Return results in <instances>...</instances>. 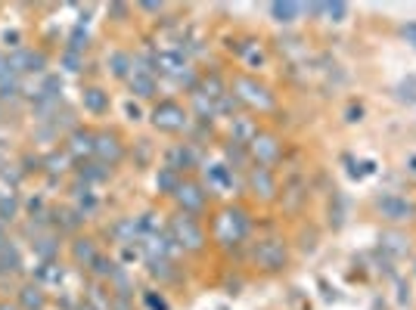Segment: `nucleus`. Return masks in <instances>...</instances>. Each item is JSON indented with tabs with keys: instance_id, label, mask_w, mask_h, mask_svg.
Returning <instances> with one entry per match:
<instances>
[{
	"instance_id": "nucleus-37",
	"label": "nucleus",
	"mask_w": 416,
	"mask_h": 310,
	"mask_svg": "<svg viewBox=\"0 0 416 310\" xmlns=\"http://www.w3.org/2000/svg\"><path fill=\"white\" fill-rule=\"evenodd\" d=\"M13 214H16V202L0 199V220H13Z\"/></svg>"
},
{
	"instance_id": "nucleus-17",
	"label": "nucleus",
	"mask_w": 416,
	"mask_h": 310,
	"mask_svg": "<svg viewBox=\"0 0 416 310\" xmlns=\"http://www.w3.org/2000/svg\"><path fill=\"white\" fill-rule=\"evenodd\" d=\"M81 106H84V112H90V115H106L109 106H112V100H109V93L103 87L93 84V87L81 90Z\"/></svg>"
},
{
	"instance_id": "nucleus-15",
	"label": "nucleus",
	"mask_w": 416,
	"mask_h": 310,
	"mask_svg": "<svg viewBox=\"0 0 416 310\" xmlns=\"http://www.w3.org/2000/svg\"><path fill=\"white\" fill-rule=\"evenodd\" d=\"M69 255H72V261L78 264V267H93V261L100 257V248H97V239L93 236H78L75 242L69 245Z\"/></svg>"
},
{
	"instance_id": "nucleus-6",
	"label": "nucleus",
	"mask_w": 416,
	"mask_h": 310,
	"mask_svg": "<svg viewBox=\"0 0 416 310\" xmlns=\"http://www.w3.org/2000/svg\"><path fill=\"white\" fill-rule=\"evenodd\" d=\"M149 122L156 131H165V134H181L190 127V112H186L181 102H174V100H162L156 109H152V115H149Z\"/></svg>"
},
{
	"instance_id": "nucleus-41",
	"label": "nucleus",
	"mask_w": 416,
	"mask_h": 310,
	"mask_svg": "<svg viewBox=\"0 0 416 310\" xmlns=\"http://www.w3.org/2000/svg\"><path fill=\"white\" fill-rule=\"evenodd\" d=\"M361 115H363L361 106H351V109H348V122H361Z\"/></svg>"
},
{
	"instance_id": "nucleus-23",
	"label": "nucleus",
	"mask_w": 416,
	"mask_h": 310,
	"mask_svg": "<svg viewBox=\"0 0 416 310\" xmlns=\"http://www.w3.org/2000/svg\"><path fill=\"white\" fill-rule=\"evenodd\" d=\"M78 177H81V183H84V186H93V183H106V180L112 177V168L100 165V161H87V165H84V161H81V168H78Z\"/></svg>"
},
{
	"instance_id": "nucleus-1",
	"label": "nucleus",
	"mask_w": 416,
	"mask_h": 310,
	"mask_svg": "<svg viewBox=\"0 0 416 310\" xmlns=\"http://www.w3.org/2000/svg\"><path fill=\"white\" fill-rule=\"evenodd\" d=\"M249 232H252V218L245 208H240V205H227V208H220L215 214V220H211V239H215L224 252L242 248Z\"/></svg>"
},
{
	"instance_id": "nucleus-32",
	"label": "nucleus",
	"mask_w": 416,
	"mask_h": 310,
	"mask_svg": "<svg viewBox=\"0 0 416 310\" xmlns=\"http://www.w3.org/2000/svg\"><path fill=\"white\" fill-rule=\"evenodd\" d=\"M324 16H329V22H345L348 16V4H324Z\"/></svg>"
},
{
	"instance_id": "nucleus-20",
	"label": "nucleus",
	"mask_w": 416,
	"mask_h": 310,
	"mask_svg": "<svg viewBox=\"0 0 416 310\" xmlns=\"http://www.w3.org/2000/svg\"><path fill=\"white\" fill-rule=\"evenodd\" d=\"M127 87H131V93L140 100H152L159 93V84H156V75L152 72H134L127 78Z\"/></svg>"
},
{
	"instance_id": "nucleus-8",
	"label": "nucleus",
	"mask_w": 416,
	"mask_h": 310,
	"mask_svg": "<svg viewBox=\"0 0 416 310\" xmlns=\"http://www.w3.org/2000/svg\"><path fill=\"white\" fill-rule=\"evenodd\" d=\"M245 189L255 196V199L261 202H274L279 186H277V174L265 165H252L249 171H245Z\"/></svg>"
},
{
	"instance_id": "nucleus-12",
	"label": "nucleus",
	"mask_w": 416,
	"mask_h": 310,
	"mask_svg": "<svg viewBox=\"0 0 416 310\" xmlns=\"http://www.w3.org/2000/svg\"><path fill=\"white\" fill-rule=\"evenodd\" d=\"M165 168H171L177 171V174L183 177V171H193V168H199V149L193 143H177L168 149L165 155Z\"/></svg>"
},
{
	"instance_id": "nucleus-33",
	"label": "nucleus",
	"mask_w": 416,
	"mask_h": 310,
	"mask_svg": "<svg viewBox=\"0 0 416 310\" xmlns=\"http://www.w3.org/2000/svg\"><path fill=\"white\" fill-rule=\"evenodd\" d=\"M398 100L416 102V78H407L404 84H398Z\"/></svg>"
},
{
	"instance_id": "nucleus-34",
	"label": "nucleus",
	"mask_w": 416,
	"mask_h": 310,
	"mask_svg": "<svg viewBox=\"0 0 416 310\" xmlns=\"http://www.w3.org/2000/svg\"><path fill=\"white\" fill-rule=\"evenodd\" d=\"M236 106H240V100H236L233 93H224V97L218 100V115H233Z\"/></svg>"
},
{
	"instance_id": "nucleus-35",
	"label": "nucleus",
	"mask_w": 416,
	"mask_h": 310,
	"mask_svg": "<svg viewBox=\"0 0 416 310\" xmlns=\"http://www.w3.org/2000/svg\"><path fill=\"white\" fill-rule=\"evenodd\" d=\"M63 65L69 68V72H81L84 56H81V53H72V50H65V53H63Z\"/></svg>"
},
{
	"instance_id": "nucleus-2",
	"label": "nucleus",
	"mask_w": 416,
	"mask_h": 310,
	"mask_svg": "<svg viewBox=\"0 0 416 310\" xmlns=\"http://www.w3.org/2000/svg\"><path fill=\"white\" fill-rule=\"evenodd\" d=\"M168 236L174 239V245L183 255H202L208 248V232L202 227V220L193 218V214H183V211L168 218Z\"/></svg>"
},
{
	"instance_id": "nucleus-14",
	"label": "nucleus",
	"mask_w": 416,
	"mask_h": 310,
	"mask_svg": "<svg viewBox=\"0 0 416 310\" xmlns=\"http://www.w3.org/2000/svg\"><path fill=\"white\" fill-rule=\"evenodd\" d=\"M206 183H208V193H227V189L236 186V177H233V168L230 165H208L206 168Z\"/></svg>"
},
{
	"instance_id": "nucleus-5",
	"label": "nucleus",
	"mask_w": 416,
	"mask_h": 310,
	"mask_svg": "<svg viewBox=\"0 0 416 310\" xmlns=\"http://www.w3.org/2000/svg\"><path fill=\"white\" fill-rule=\"evenodd\" d=\"M149 59H152V72L174 78V81L186 84L190 90L196 87V78H193L190 63H186V56L181 53V50H162V53H152Z\"/></svg>"
},
{
	"instance_id": "nucleus-18",
	"label": "nucleus",
	"mask_w": 416,
	"mask_h": 310,
	"mask_svg": "<svg viewBox=\"0 0 416 310\" xmlns=\"http://www.w3.org/2000/svg\"><path fill=\"white\" fill-rule=\"evenodd\" d=\"M258 134H261V127L255 118H233L230 122V143H236V146H245V149H249V143Z\"/></svg>"
},
{
	"instance_id": "nucleus-30",
	"label": "nucleus",
	"mask_w": 416,
	"mask_h": 310,
	"mask_svg": "<svg viewBox=\"0 0 416 310\" xmlns=\"http://www.w3.org/2000/svg\"><path fill=\"white\" fill-rule=\"evenodd\" d=\"M35 252L44 257V261H53V257L59 255V242H56V236H41V239H35Z\"/></svg>"
},
{
	"instance_id": "nucleus-24",
	"label": "nucleus",
	"mask_w": 416,
	"mask_h": 310,
	"mask_svg": "<svg viewBox=\"0 0 416 310\" xmlns=\"http://www.w3.org/2000/svg\"><path fill=\"white\" fill-rule=\"evenodd\" d=\"M267 10H270V16H274V22H279V25H292V22L304 13V6H302V4H270Z\"/></svg>"
},
{
	"instance_id": "nucleus-25",
	"label": "nucleus",
	"mask_w": 416,
	"mask_h": 310,
	"mask_svg": "<svg viewBox=\"0 0 416 310\" xmlns=\"http://www.w3.org/2000/svg\"><path fill=\"white\" fill-rule=\"evenodd\" d=\"M181 174L171 168H159V174H156V189H159V196H171L174 199V193H177V186H181Z\"/></svg>"
},
{
	"instance_id": "nucleus-13",
	"label": "nucleus",
	"mask_w": 416,
	"mask_h": 310,
	"mask_svg": "<svg viewBox=\"0 0 416 310\" xmlns=\"http://www.w3.org/2000/svg\"><path fill=\"white\" fill-rule=\"evenodd\" d=\"M93 137H97V131H90V127H75L69 134V143H65L69 159H75V161L93 159Z\"/></svg>"
},
{
	"instance_id": "nucleus-31",
	"label": "nucleus",
	"mask_w": 416,
	"mask_h": 310,
	"mask_svg": "<svg viewBox=\"0 0 416 310\" xmlns=\"http://www.w3.org/2000/svg\"><path fill=\"white\" fill-rule=\"evenodd\" d=\"M382 248H388V252H395V255H404L407 252V239L404 236H398V232H382Z\"/></svg>"
},
{
	"instance_id": "nucleus-29",
	"label": "nucleus",
	"mask_w": 416,
	"mask_h": 310,
	"mask_svg": "<svg viewBox=\"0 0 416 310\" xmlns=\"http://www.w3.org/2000/svg\"><path fill=\"white\" fill-rule=\"evenodd\" d=\"M75 199H78V211L84 214V218H90V214L93 211H97V196H93L90 193V186H78V189H75Z\"/></svg>"
},
{
	"instance_id": "nucleus-3",
	"label": "nucleus",
	"mask_w": 416,
	"mask_h": 310,
	"mask_svg": "<svg viewBox=\"0 0 416 310\" xmlns=\"http://www.w3.org/2000/svg\"><path fill=\"white\" fill-rule=\"evenodd\" d=\"M252 264L265 273H283L289 267V245L283 236H267L252 245Z\"/></svg>"
},
{
	"instance_id": "nucleus-7",
	"label": "nucleus",
	"mask_w": 416,
	"mask_h": 310,
	"mask_svg": "<svg viewBox=\"0 0 416 310\" xmlns=\"http://www.w3.org/2000/svg\"><path fill=\"white\" fill-rule=\"evenodd\" d=\"M174 202L183 214L199 218V214L208 208V186H202L199 180H193V177H183L181 186H177V193H174Z\"/></svg>"
},
{
	"instance_id": "nucleus-45",
	"label": "nucleus",
	"mask_w": 416,
	"mask_h": 310,
	"mask_svg": "<svg viewBox=\"0 0 416 310\" xmlns=\"http://www.w3.org/2000/svg\"><path fill=\"white\" fill-rule=\"evenodd\" d=\"M410 171H413V174H416V155H413V159H410Z\"/></svg>"
},
{
	"instance_id": "nucleus-22",
	"label": "nucleus",
	"mask_w": 416,
	"mask_h": 310,
	"mask_svg": "<svg viewBox=\"0 0 416 310\" xmlns=\"http://www.w3.org/2000/svg\"><path fill=\"white\" fill-rule=\"evenodd\" d=\"M109 72L118 81H127V78L134 75V53H127V50H115L112 56H109Z\"/></svg>"
},
{
	"instance_id": "nucleus-38",
	"label": "nucleus",
	"mask_w": 416,
	"mask_h": 310,
	"mask_svg": "<svg viewBox=\"0 0 416 310\" xmlns=\"http://www.w3.org/2000/svg\"><path fill=\"white\" fill-rule=\"evenodd\" d=\"M401 34H404V41L410 44L413 50H416V22H407L404 28H401Z\"/></svg>"
},
{
	"instance_id": "nucleus-42",
	"label": "nucleus",
	"mask_w": 416,
	"mask_h": 310,
	"mask_svg": "<svg viewBox=\"0 0 416 310\" xmlns=\"http://www.w3.org/2000/svg\"><path fill=\"white\" fill-rule=\"evenodd\" d=\"M140 10H146V13H162L165 6H162V4H140Z\"/></svg>"
},
{
	"instance_id": "nucleus-39",
	"label": "nucleus",
	"mask_w": 416,
	"mask_h": 310,
	"mask_svg": "<svg viewBox=\"0 0 416 310\" xmlns=\"http://www.w3.org/2000/svg\"><path fill=\"white\" fill-rule=\"evenodd\" d=\"M143 301H146V304H149L152 310H168L165 298H156V295H152V292H146V295H143Z\"/></svg>"
},
{
	"instance_id": "nucleus-21",
	"label": "nucleus",
	"mask_w": 416,
	"mask_h": 310,
	"mask_svg": "<svg viewBox=\"0 0 416 310\" xmlns=\"http://www.w3.org/2000/svg\"><path fill=\"white\" fill-rule=\"evenodd\" d=\"M146 264H149V273L159 282H174L177 277H181V270H177V264L171 261V257H146Z\"/></svg>"
},
{
	"instance_id": "nucleus-40",
	"label": "nucleus",
	"mask_w": 416,
	"mask_h": 310,
	"mask_svg": "<svg viewBox=\"0 0 416 310\" xmlns=\"http://www.w3.org/2000/svg\"><path fill=\"white\" fill-rule=\"evenodd\" d=\"M109 13L118 16V22H122L124 16H127V6H124V4H112V6H109Z\"/></svg>"
},
{
	"instance_id": "nucleus-36",
	"label": "nucleus",
	"mask_w": 416,
	"mask_h": 310,
	"mask_svg": "<svg viewBox=\"0 0 416 310\" xmlns=\"http://www.w3.org/2000/svg\"><path fill=\"white\" fill-rule=\"evenodd\" d=\"M16 93H19V81H16V78H6V81H0V97H16Z\"/></svg>"
},
{
	"instance_id": "nucleus-19",
	"label": "nucleus",
	"mask_w": 416,
	"mask_h": 310,
	"mask_svg": "<svg viewBox=\"0 0 416 310\" xmlns=\"http://www.w3.org/2000/svg\"><path fill=\"white\" fill-rule=\"evenodd\" d=\"M109 232H112V239L118 245L140 242V220L137 218H122V220H115L112 227H109Z\"/></svg>"
},
{
	"instance_id": "nucleus-4",
	"label": "nucleus",
	"mask_w": 416,
	"mask_h": 310,
	"mask_svg": "<svg viewBox=\"0 0 416 310\" xmlns=\"http://www.w3.org/2000/svg\"><path fill=\"white\" fill-rule=\"evenodd\" d=\"M233 97L242 102V106H252L258 112H270L277 106V97L270 93L267 84H261L258 78L252 75H236L233 78Z\"/></svg>"
},
{
	"instance_id": "nucleus-44",
	"label": "nucleus",
	"mask_w": 416,
	"mask_h": 310,
	"mask_svg": "<svg viewBox=\"0 0 416 310\" xmlns=\"http://www.w3.org/2000/svg\"><path fill=\"white\" fill-rule=\"evenodd\" d=\"M0 310H19V304H10V301H0Z\"/></svg>"
},
{
	"instance_id": "nucleus-43",
	"label": "nucleus",
	"mask_w": 416,
	"mask_h": 310,
	"mask_svg": "<svg viewBox=\"0 0 416 310\" xmlns=\"http://www.w3.org/2000/svg\"><path fill=\"white\" fill-rule=\"evenodd\" d=\"M75 310H97V307H93L90 301H81V304H75Z\"/></svg>"
},
{
	"instance_id": "nucleus-46",
	"label": "nucleus",
	"mask_w": 416,
	"mask_h": 310,
	"mask_svg": "<svg viewBox=\"0 0 416 310\" xmlns=\"http://www.w3.org/2000/svg\"><path fill=\"white\" fill-rule=\"evenodd\" d=\"M6 245V236H4V232H0V248H4Z\"/></svg>"
},
{
	"instance_id": "nucleus-27",
	"label": "nucleus",
	"mask_w": 416,
	"mask_h": 310,
	"mask_svg": "<svg viewBox=\"0 0 416 310\" xmlns=\"http://www.w3.org/2000/svg\"><path fill=\"white\" fill-rule=\"evenodd\" d=\"M19 270H22V257L10 242H6L0 248V277H10V273H19Z\"/></svg>"
},
{
	"instance_id": "nucleus-26",
	"label": "nucleus",
	"mask_w": 416,
	"mask_h": 310,
	"mask_svg": "<svg viewBox=\"0 0 416 310\" xmlns=\"http://www.w3.org/2000/svg\"><path fill=\"white\" fill-rule=\"evenodd\" d=\"M224 159H227V165H230L233 171H249L252 165H249V149L245 146H236V143H227L224 146Z\"/></svg>"
},
{
	"instance_id": "nucleus-9",
	"label": "nucleus",
	"mask_w": 416,
	"mask_h": 310,
	"mask_svg": "<svg viewBox=\"0 0 416 310\" xmlns=\"http://www.w3.org/2000/svg\"><path fill=\"white\" fill-rule=\"evenodd\" d=\"M124 143L122 137H118L115 131H97V137H93V159L100 161V165L106 168H115L118 161L124 159Z\"/></svg>"
},
{
	"instance_id": "nucleus-11",
	"label": "nucleus",
	"mask_w": 416,
	"mask_h": 310,
	"mask_svg": "<svg viewBox=\"0 0 416 310\" xmlns=\"http://www.w3.org/2000/svg\"><path fill=\"white\" fill-rule=\"evenodd\" d=\"M376 208H379L382 218L392 220V223H404V220H410L413 214H416V205H413V202H407L404 196H395V193L382 196V199L376 202Z\"/></svg>"
},
{
	"instance_id": "nucleus-16",
	"label": "nucleus",
	"mask_w": 416,
	"mask_h": 310,
	"mask_svg": "<svg viewBox=\"0 0 416 310\" xmlns=\"http://www.w3.org/2000/svg\"><path fill=\"white\" fill-rule=\"evenodd\" d=\"M16 304L19 310H47V292L41 282H25L16 295Z\"/></svg>"
},
{
	"instance_id": "nucleus-28",
	"label": "nucleus",
	"mask_w": 416,
	"mask_h": 310,
	"mask_svg": "<svg viewBox=\"0 0 416 310\" xmlns=\"http://www.w3.org/2000/svg\"><path fill=\"white\" fill-rule=\"evenodd\" d=\"M90 273L97 277L100 282H109L118 273V264L112 261V257H106V255H100L97 261H93V267H90Z\"/></svg>"
},
{
	"instance_id": "nucleus-10",
	"label": "nucleus",
	"mask_w": 416,
	"mask_h": 310,
	"mask_svg": "<svg viewBox=\"0 0 416 310\" xmlns=\"http://www.w3.org/2000/svg\"><path fill=\"white\" fill-rule=\"evenodd\" d=\"M249 159H252V165H265V168L277 165V161L283 159V143H279V137L261 131L249 143Z\"/></svg>"
}]
</instances>
